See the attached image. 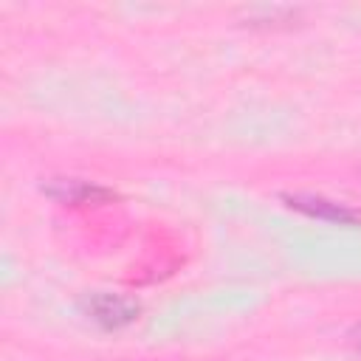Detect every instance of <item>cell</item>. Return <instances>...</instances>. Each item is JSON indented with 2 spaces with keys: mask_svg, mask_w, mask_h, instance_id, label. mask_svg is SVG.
Masks as SVG:
<instances>
[{
  "mask_svg": "<svg viewBox=\"0 0 361 361\" xmlns=\"http://www.w3.org/2000/svg\"><path fill=\"white\" fill-rule=\"evenodd\" d=\"M350 341H353V344H355V347L361 350V322H358V324H355V327L350 330Z\"/></svg>",
  "mask_w": 361,
  "mask_h": 361,
  "instance_id": "277c9868",
  "label": "cell"
},
{
  "mask_svg": "<svg viewBox=\"0 0 361 361\" xmlns=\"http://www.w3.org/2000/svg\"><path fill=\"white\" fill-rule=\"evenodd\" d=\"M282 200L288 203V209L307 214L313 220H324V223H338V226H358L361 223V212L341 203V200H330L324 195H313V192H293V195H282Z\"/></svg>",
  "mask_w": 361,
  "mask_h": 361,
  "instance_id": "7a4b0ae2",
  "label": "cell"
},
{
  "mask_svg": "<svg viewBox=\"0 0 361 361\" xmlns=\"http://www.w3.org/2000/svg\"><path fill=\"white\" fill-rule=\"evenodd\" d=\"M42 192L51 195L59 203H71V206H87V203H107L116 200V192L107 186H99L93 180H82V178H51L48 183H42Z\"/></svg>",
  "mask_w": 361,
  "mask_h": 361,
  "instance_id": "3957f363",
  "label": "cell"
},
{
  "mask_svg": "<svg viewBox=\"0 0 361 361\" xmlns=\"http://www.w3.org/2000/svg\"><path fill=\"white\" fill-rule=\"evenodd\" d=\"M82 310L102 330H124L138 319L141 305L135 299H130V296H121V293L96 290V293H87L82 299Z\"/></svg>",
  "mask_w": 361,
  "mask_h": 361,
  "instance_id": "6da1fadb",
  "label": "cell"
}]
</instances>
